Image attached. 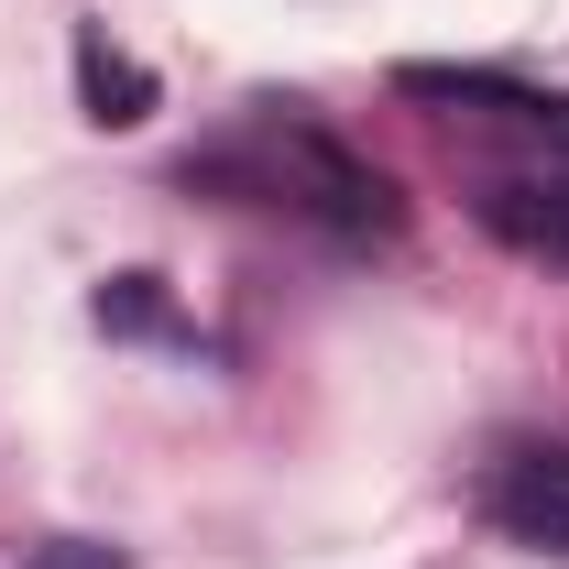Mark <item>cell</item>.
Returning <instances> with one entry per match:
<instances>
[{
  "instance_id": "1",
  "label": "cell",
  "mask_w": 569,
  "mask_h": 569,
  "mask_svg": "<svg viewBox=\"0 0 569 569\" xmlns=\"http://www.w3.org/2000/svg\"><path fill=\"white\" fill-rule=\"evenodd\" d=\"M176 187L187 198H230V209H296L340 241H395L406 230V187L383 164H361L329 121H307L296 99H263L241 132L176 153Z\"/></svg>"
},
{
  "instance_id": "7",
  "label": "cell",
  "mask_w": 569,
  "mask_h": 569,
  "mask_svg": "<svg viewBox=\"0 0 569 569\" xmlns=\"http://www.w3.org/2000/svg\"><path fill=\"white\" fill-rule=\"evenodd\" d=\"M22 569H132V559H121L110 537H44V548H33Z\"/></svg>"
},
{
  "instance_id": "4",
  "label": "cell",
  "mask_w": 569,
  "mask_h": 569,
  "mask_svg": "<svg viewBox=\"0 0 569 569\" xmlns=\"http://www.w3.org/2000/svg\"><path fill=\"white\" fill-rule=\"evenodd\" d=\"M482 503H493L503 537H526V548L569 559V449H526V460H503Z\"/></svg>"
},
{
  "instance_id": "3",
  "label": "cell",
  "mask_w": 569,
  "mask_h": 569,
  "mask_svg": "<svg viewBox=\"0 0 569 569\" xmlns=\"http://www.w3.org/2000/svg\"><path fill=\"white\" fill-rule=\"evenodd\" d=\"M471 219L526 263H569V176H482Z\"/></svg>"
},
{
  "instance_id": "2",
  "label": "cell",
  "mask_w": 569,
  "mask_h": 569,
  "mask_svg": "<svg viewBox=\"0 0 569 569\" xmlns=\"http://www.w3.org/2000/svg\"><path fill=\"white\" fill-rule=\"evenodd\" d=\"M395 99L460 110V121H503V132H537V142L569 153V99L537 88V77H515V67H438V56H406V67H395Z\"/></svg>"
},
{
  "instance_id": "6",
  "label": "cell",
  "mask_w": 569,
  "mask_h": 569,
  "mask_svg": "<svg viewBox=\"0 0 569 569\" xmlns=\"http://www.w3.org/2000/svg\"><path fill=\"white\" fill-rule=\"evenodd\" d=\"M88 318H99L110 340H187L176 307H164V274H110L99 296H88Z\"/></svg>"
},
{
  "instance_id": "5",
  "label": "cell",
  "mask_w": 569,
  "mask_h": 569,
  "mask_svg": "<svg viewBox=\"0 0 569 569\" xmlns=\"http://www.w3.org/2000/svg\"><path fill=\"white\" fill-rule=\"evenodd\" d=\"M77 110L99 121V132H132V121H153V77L99 33V22H77Z\"/></svg>"
}]
</instances>
